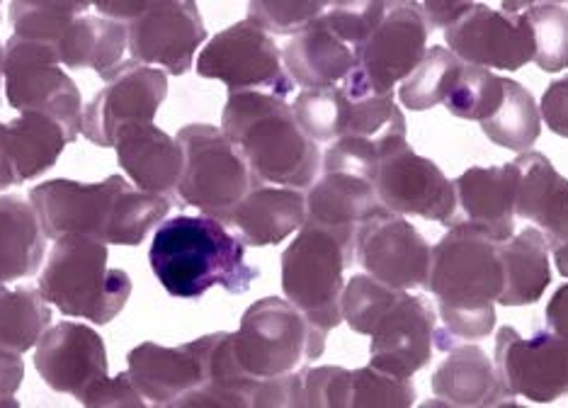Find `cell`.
<instances>
[{"label":"cell","mask_w":568,"mask_h":408,"mask_svg":"<svg viewBox=\"0 0 568 408\" xmlns=\"http://www.w3.org/2000/svg\"><path fill=\"white\" fill-rule=\"evenodd\" d=\"M51 324V306L40 287L0 283V350L28 353Z\"/></svg>","instance_id":"1f68e13d"},{"label":"cell","mask_w":568,"mask_h":408,"mask_svg":"<svg viewBox=\"0 0 568 408\" xmlns=\"http://www.w3.org/2000/svg\"><path fill=\"white\" fill-rule=\"evenodd\" d=\"M40 292L63 316L105 326L132 297V277L108 265V244L93 236L69 234L51 248Z\"/></svg>","instance_id":"5b68a950"},{"label":"cell","mask_w":568,"mask_h":408,"mask_svg":"<svg viewBox=\"0 0 568 408\" xmlns=\"http://www.w3.org/2000/svg\"><path fill=\"white\" fill-rule=\"evenodd\" d=\"M153 275L168 295L200 299L212 287L243 295L261 277L245 263V244L216 216H175L161 222L149 248Z\"/></svg>","instance_id":"7a4b0ae2"},{"label":"cell","mask_w":568,"mask_h":408,"mask_svg":"<svg viewBox=\"0 0 568 408\" xmlns=\"http://www.w3.org/2000/svg\"><path fill=\"white\" fill-rule=\"evenodd\" d=\"M100 79L105 88L83 108L81 134L100 149H114L124 126L156 120L168 95V75L132 59L100 73Z\"/></svg>","instance_id":"7c38bea8"},{"label":"cell","mask_w":568,"mask_h":408,"mask_svg":"<svg viewBox=\"0 0 568 408\" xmlns=\"http://www.w3.org/2000/svg\"><path fill=\"white\" fill-rule=\"evenodd\" d=\"M326 3H328V8H331V6H335V3H341V0H326Z\"/></svg>","instance_id":"f5cc1de1"},{"label":"cell","mask_w":568,"mask_h":408,"mask_svg":"<svg viewBox=\"0 0 568 408\" xmlns=\"http://www.w3.org/2000/svg\"><path fill=\"white\" fill-rule=\"evenodd\" d=\"M81 404L90 408H141L146 406V399L141 397L132 375L122 373L118 377L102 379L100 385L90 389V394Z\"/></svg>","instance_id":"7bdbcfd3"},{"label":"cell","mask_w":568,"mask_h":408,"mask_svg":"<svg viewBox=\"0 0 568 408\" xmlns=\"http://www.w3.org/2000/svg\"><path fill=\"white\" fill-rule=\"evenodd\" d=\"M435 328L433 306L420 297L406 295L404 289L369 334V365L394 377L410 379L430 363Z\"/></svg>","instance_id":"d6986e66"},{"label":"cell","mask_w":568,"mask_h":408,"mask_svg":"<svg viewBox=\"0 0 568 408\" xmlns=\"http://www.w3.org/2000/svg\"><path fill=\"white\" fill-rule=\"evenodd\" d=\"M129 54L149 67H163L168 73L183 75L192 69L206 30L197 0H153L139 18L126 22Z\"/></svg>","instance_id":"e0dca14e"},{"label":"cell","mask_w":568,"mask_h":408,"mask_svg":"<svg viewBox=\"0 0 568 408\" xmlns=\"http://www.w3.org/2000/svg\"><path fill=\"white\" fill-rule=\"evenodd\" d=\"M430 389L447 406L515 404L486 350L464 340L447 350V357L430 377Z\"/></svg>","instance_id":"4316f807"},{"label":"cell","mask_w":568,"mask_h":408,"mask_svg":"<svg viewBox=\"0 0 568 408\" xmlns=\"http://www.w3.org/2000/svg\"><path fill=\"white\" fill-rule=\"evenodd\" d=\"M416 404L410 379L382 373L377 367H359L353 373L351 408H408Z\"/></svg>","instance_id":"f35d334b"},{"label":"cell","mask_w":568,"mask_h":408,"mask_svg":"<svg viewBox=\"0 0 568 408\" xmlns=\"http://www.w3.org/2000/svg\"><path fill=\"white\" fill-rule=\"evenodd\" d=\"M24 379V363L20 353L0 350V406H18L16 394Z\"/></svg>","instance_id":"f6af8a7d"},{"label":"cell","mask_w":568,"mask_h":408,"mask_svg":"<svg viewBox=\"0 0 568 408\" xmlns=\"http://www.w3.org/2000/svg\"><path fill=\"white\" fill-rule=\"evenodd\" d=\"M515 163L520 165L515 214L537 224L551 248L568 244V177L539 151H523Z\"/></svg>","instance_id":"d4e9b609"},{"label":"cell","mask_w":568,"mask_h":408,"mask_svg":"<svg viewBox=\"0 0 568 408\" xmlns=\"http://www.w3.org/2000/svg\"><path fill=\"white\" fill-rule=\"evenodd\" d=\"M93 8V0H12V30L30 40L57 44L69 24Z\"/></svg>","instance_id":"e575fe53"},{"label":"cell","mask_w":568,"mask_h":408,"mask_svg":"<svg viewBox=\"0 0 568 408\" xmlns=\"http://www.w3.org/2000/svg\"><path fill=\"white\" fill-rule=\"evenodd\" d=\"M494 365L513 399L554 404L568 394V343L551 330L523 338L515 328L503 326L496 334Z\"/></svg>","instance_id":"5bb4252c"},{"label":"cell","mask_w":568,"mask_h":408,"mask_svg":"<svg viewBox=\"0 0 568 408\" xmlns=\"http://www.w3.org/2000/svg\"><path fill=\"white\" fill-rule=\"evenodd\" d=\"M554 263H557V271L568 279V244L554 248Z\"/></svg>","instance_id":"f907efd6"},{"label":"cell","mask_w":568,"mask_h":408,"mask_svg":"<svg viewBox=\"0 0 568 408\" xmlns=\"http://www.w3.org/2000/svg\"><path fill=\"white\" fill-rule=\"evenodd\" d=\"M430 24L418 0H386L377 28L357 49L353 73L374 91H394L428 51Z\"/></svg>","instance_id":"4fadbf2b"},{"label":"cell","mask_w":568,"mask_h":408,"mask_svg":"<svg viewBox=\"0 0 568 408\" xmlns=\"http://www.w3.org/2000/svg\"><path fill=\"white\" fill-rule=\"evenodd\" d=\"M0 88H3V47H0Z\"/></svg>","instance_id":"816d5d0a"},{"label":"cell","mask_w":568,"mask_h":408,"mask_svg":"<svg viewBox=\"0 0 568 408\" xmlns=\"http://www.w3.org/2000/svg\"><path fill=\"white\" fill-rule=\"evenodd\" d=\"M545 316L551 334H557L561 340L568 343V283L554 292Z\"/></svg>","instance_id":"c3c4849f"},{"label":"cell","mask_w":568,"mask_h":408,"mask_svg":"<svg viewBox=\"0 0 568 408\" xmlns=\"http://www.w3.org/2000/svg\"><path fill=\"white\" fill-rule=\"evenodd\" d=\"M433 248L404 214L379 210L355 232V261L365 273L396 289L425 287Z\"/></svg>","instance_id":"9a60e30c"},{"label":"cell","mask_w":568,"mask_h":408,"mask_svg":"<svg viewBox=\"0 0 568 408\" xmlns=\"http://www.w3.org/2000/svg\"><path fill=\"white\" fill-rule=\"evenodd\" d=\"M183 149V173H180L178 197L183 207H195L202 214L226 222L231 210L261 185L248 163L231 139L212 124H187L178 132Z\"/></svg>","instance_id":"ba28073f"},{"label":"cell","mask_w":568,"mask_h":408,"mask_svg":"<svg viewBox=\"0 0 568 408\" xmlns=\"http://www.w3.org/2000/svg\"><path fill=\"white\" fill-rule=\"evenodd\" d=\"M126 44V22L83 12L63 30L54 49L67 69H93L100 75L122 63Z\"/></svg>","instance_id":"4dcf8cb0"},{"label":"cell","mask_w":568,"mask_h":408,"mask_svg":"<svg viewBox=\"0 0 568 408\" xmlns=\"http://www.w3.org/2000/svg\"><path fill=\"white\" fill-rule=\"evenodd\" d=\"M471 3L474 0H423V10L430 28L445 30L447 24L455 18H459Z\"/></svg>","instance_id":"bcb514c9"},{"label":"cell","mask_w":568,"mask_h":408,"mask_svg":"<svg viewBox=\"0 0 568 408\" xmlns=\"http://www.w3.org/2000/svg\"><path fill=\"white\" fill-rule=\"evenodd\" d=\"M355 261V232L306 222L282 253V292L316 334L326 336L343 322L345 267Z\"/></svg>","instance_id":"8992f818"},{"label":"cell","mask_w":568,"mask_h":408,"mask_svg":"<svg viewBox=\"0 0 568 408\" xmlns=\"http://www.w3.org/2000/svg\"><path fill=\"white\" fill-rule=\"evenodd\" d=\"M481 124L484 134L496 146L510 149L515 153L529 151L541 134V112L532 93L518 81L506 79V95L496 112Z\"/></svg>","instance_id":"d6a6232c"},{"label":"cell","mask_w":568,"mask_h":408,"mask_svg":"<svg viewBox=\"0 0 568 408\" xmlns=\"http://www.w3.org/2000/svg\"><path fill=\"white\" fill-rule=\"evenodd\" d=\"M374 190L389 212L413 214L423 220L452 226L457 214V187L430 159L418 156L406 136H389L382 142ZM457 224V222H455Z\"/></svg>","instance_id":"30bf717a"},{"label":"cell","mask_w":568,"mask_h":408,"mask_svg":"<svg viewBox=\"0 0 568 408\" xmlns=\"http://www.w3.org/2000/svg\"><path fill=\"white\" fill-rule=\"evenodd\" d=\"M231 139L261 185L308 187L321 169L318 142L308 136L284 98L261 91H231L222 114Z\"/></svg>","instance_id":"277c9868"},{"label":"cell","mask_w":568,"mask_h":408,"mask_svg":"<svg viewBox=\"0 0 568 408\" xmlns=\"http://www.w3.org/2000/svg\"><path fill=\"white\" fill-rule=\"evenodd\" d=\"M503 95H506V79L503 75L464 61L457 83L445 100V108L459 120L484 122L496 112Z\"/></svg>","instance_id":"d590c367"},{"label":"cell","mask_w":568,"mask_h":408,"mask_svg":"<svg viewBox=\"0 0 568 408\" xmlns=\"http://www.w3.org/2000/svg\"><path fill=\"white\" fill-rule=\"evenodd\" d=\"M47 241L32 204L0 195V283H18L40 271Z\"/></svg>","instance_id":"f546056e"},{"label":"cell","mask_w":568,"mask_h":408,"mask_svg":"<svg viewBox=\"0 0 568 408\" xmlns=\"http://www.w3.org/2000/svg\"><path fill=\"white\" fill-rule=\"evenodd\" d=\"M379 210L384 204L374 183L351 173H324L306 197V222L343 232H357V226Z\"/></svg>","instance_id":"f1b7e54d"},{"label":"cell","mask_w":568,"mask_h":408,"mask_svg":"<svg viewBox=\"0 0 568 408\" xmlns=\"http://www.w3.org/2000/svg\"><path fill=\"white\" fill-rule=\"evenodd\" d=\"M239 365L255 379L294 373L304 360H318L326 336L316 334L290 299L265 297L245 309L236 334H231Z\"/></svg>","instance_id":"52a82bcc"},{"label":"cell","mask_w":568,"mask_h":408,"mask_svg":"<svg viewBox=\"0 0 568 408\" xmlns=\"http://www.w3.org/2000/svg\"><path fill=\"white\" fill-rule=\"evenodd\" d=\"M129 375L146 404L173 406L204 385V360L197 340L165 348L159 343H141L126 355Z\"/></svg>","instance_id":"44dd1931"},{"label":"cell","mask_w":568,"mask_h":408,"mask_svg":"<svg viewBox=\"0 0 568 408\" xmlns=\"http://www.w3.org/2000/svg\"><path fill=\"white\" fill-rule=\"evenodd\" d=\"M294 118L314 142H335L345 130L347 98L338 85L304 88L294 100Z\"/></svg>","instance_id":"74e56055"},{"label":"cell","mask_w":568,"mask_h":408,"mask_svg":"<svg viewBox=\"0 0 568 408\" xmlns=\"http://www.w3.org/2000/svg\"><path fill=\"white\" fill-rule=\"evenodd\" d=\"M537 3H568V0H503V10L506 12H520L529 6Z\"/></svg>","instance_id":"681fc988"},{"label":"cell","mask_w":568,"mask_h":408,"mask_svg":"<svg viewBox=\"0 0 568 408\" xmlns=\"http://www.w3.org/2000/svg\"><path fill=\"white\" fill-rule=\"evenodd\" d=\"M306 220V197L300 187H270L255 185L231 214L226 226L236 232L245 246L265 248L277 246L294 232H300Z\"/></svg>","instance_id":"603a6c76"},{"label":"cell","mask_w":568,"mask_h":408,"mask_svg":"<svg viewBox=\"0 0 568 408\" xmlns=\"http://www.w3.org/2000/svg\"><path fill=\"white\" fill-rule=\"evenodd\" d=\"M382 142H374V139H365V136L335 139L333 146H328L324 156V173H351V175L374 181Z\"/></svg>","instance_id":"b9f144b4"},{"label":"cell","mask_w":568,"mask_h":408,"mask_svg":"<svg viewBox=\"0 0 568 408\" xmlns=\"http://www.w3.org/2000/svg\"><path fill=\"white\" fill-rule=\"evenodd\" d=\"M457 197L469 222L503 244L515 232V202L520 187V165L506 163L494 169H469L457 181Z\"/></svg>","instance_id":"484cf974"},{"label":"cell","mask_w":568,"mask_h":408,"mask_svg":"<svg viewBox=\"0 0 568 408\" xmlns=\"http://www.w3.org/2000/svg\"><path fill=\"white\" fill-rule=\"evenodd\" d=\"M445 42L462 61L484 69L520 71L532 61V32L523 10L506 12L471 3L447 24Z\"/></svg>","instance_id":"2e32d148"},{"label":"cell","mask_w":568,"mask_h":408,"mask_svg":"<svg viewBox=\"0 0 568 408\" xmlns=\"http://www.w3.org/2000/svg\"><path fill=\"white\" fill-rule=\"evenodd\" d=\"M61 67L57 49L49 42L12 34L3 49V81L10 108L49 114L63 126L69 142H75L83 126V100Z\"/></svg>","instance_id":"9c48e42d"},{"label":"cell","mask_w":568,"mask_h":408,"mask_svg":"<svg viewBox=\"0 0 568 408\" xmlns=\"http://www.w3.org/2000/svg\"><path fill=\"white\" fill-rule=\"evenodd\" d=\"M539 112L554 134L568 139V75L547 88V93L541 95Z\"/></svg>","instance_id":"ee69618b"},{"label":"cell","mask_w":568,"mask_h":408,"mask_svg":"<svg viewBox=\"0 0 568 408\" xmlns=\"http://www.w3.org/2000/svg\"><path fill=\"white\" fill-rule=\"evenodd\" d=\"M151 3L153 0H93V8L105 18L120 20V22H132Z\"/></svg>","instance_id":"7dc6e473"},{"label":"cell","mask_w":568,"mask_h":408,"mask_svg":"<svg viewBox=\"0 0 568 408\" xmlns=\"http://www.w3.org/2000/svg\"><path fill=\"white\" fill-rule=\"evenodd\" d=\"M195 69L202 79L229 85V93L267 88L273 95L287 98L296 85L273 37L251 18L214 34L200 51Z\"/></svg>","instance_id":"8fae6325"},{"label":"cell","mask_w":568,"mask_h":408,"mask_svg":"<svg viewBox=\"0 0 568 408\" xmlns=\"http://www.w3.org/2000/svg\"><path fill=\"white\" fill-rule=\"evenodd\" d=\"M120 165L134 185L153 195H178L180 173H183V149L178 139L159 130L153 122L129 124L114 142Z\"/></svg>","instance_id":"7402d4cb"},{"label":"cell","mask_w":568,"mask_h":408,"mask_svg":"<svg viewBox=\"0 0 568 408\" xmlns=\"http://www.w3.org/2000/svg\"><path fill=\"white\" fill-rule=\"evenodd\" d=\"M0 6H3V0H0Z\"/></svg>","instance_id":"db71d44e"},{"label":"cell","mask_w":568,"mask_h":408,"mask_svg":"<svg viewBox=\"0 0 568 408\" xmlns=\"http://www.w3.org/2000/svg\"><path fill=\"white\" fill-rule=\"evenodd\" d=\"M462 67L464 61L452 49L433 47L425 51L423 61L406 75L402 88H398V98H402L404 108L413 112H425L445 105Z\"/></svg>","instance_id":"836d02e7"},{"label":"cell","mask_w":568,"mask_h":408,"mask_svg":"<svg viewBox=\"0 0 568 408\" xmlns=\"http://www.w3.org/2000/svg\"><path fill=\"white\" fill-rule=\"evenodd\" d=\"M34 367L47 387L83 401L108 375V350L95 328L63 322L49 326L34 350Z\"/></svg>","instance_id":"ac0fdd59"},{"label":"cell","mask_w":568,"mask_h":408,"mask_svg":"<svg viewBox=\"0 0 568 408\" xmlns=\"http://www.w3.org/2000/svg\"><path fill=\"white\" fill-rule=\"evenodd\" d=\"M284 69L302 88L338 85L357 67V51L335 32L321 12L304 28L292 34L282 51Z\"/></svg>","instance_id":"cb8c5ba5"},{"label":"cell","mask_w":568,"mask_h":408,"mask_svg":"<svg viewBox=\"0 0 568 408\" xmlns=\"http://www.w3.org/2000/svg\"><path fill=\"white\" fill-rule=\"evenodd\" d=\"M296 408H351L353 373L343 367H306L296 373Z\"/></svg>","instance_id":"ab89813d"},{"label":"cell","mask_w":568,"mask_h":408,"mask_svg":"<svg viewBox=\"0 0 568 408\" xmlns=\"http://www.w3.org/2000/svg\"><path fill=\"white\" fill-rule=\"evenodd\" d=\"M425 289L435 295L449 336L457 340L490 336L503 292L498 244L481 226L457 222L433 248Z\"/></svg>","instance_id":"3957f363"},{"label":"cell","mask_w":568,"mask_h":408,"mask_svg":"<svg viewBox=\"0 0 568 408\" xmlns=\"http://www.w3.org/2000/svg\"><path fill=\"white\" fill-rule=\"evenodd\" d=\"M30 204L51 241L83 234L108 246H139L171 212L173 197L146 193L122 175L93 185L57 177L32 187Z\"/></svg>","instance_id":"6da1fadb"},{"label":"cell","mask_w":568,"mask_h":408,"mask_svg":"<svg viewBox=\"0 0 568 408\" xmlns=\"http://www.w3.org/2000/svg\"><path fill=\"white\" fill-rule=\"evenodd\" d=\"M503 265V292L498 304L527 306L535 304L551 285L549 244L541 228L527 226L518 236L498 244Z\"/></svg>","instance_id":"83f0119b"},{"label":"cell","mask_w":568,"mask_h":408,"mask_svg":"<svg viewBox=\"0 0 568 408\" xmlns=\"http://www.w3.org/2000/svg\"><path fill=\"white\" fill-rule=\"evenodd\" d=\"M532 32V61L545 73L568 69V10L561 3H537L525 8Z\"/></svg>","instance_id":"8d00e7d4"},{"label":"cell","mask_w":568,"mask_h":408,"mask_svg":"<svg viewBox=\"0 0 568 408\" xmlns=\"http://www.w3.org/2000/svg\"><path fill=\"white\" fill-rule=\"evenodd\" d=\"M63 126L44 112H20L0 124V193L44 175L67 149Z\"/></svg>","instance_id":"ffe728a7"},{"label":"cell","mask_w":568,"mask_h":408,"mask_svg":"<svg viewBox=\"0 0 568 408\" xmlns=\"http://www.w3.org/2000/svg\"><path fill=\"white\" fill-rule=\"evenodd\" d=\"M326 10V0H251L248 18L270 34H296Z\"/></svg>","instance_id":"60d3db41"}]
</instances>
